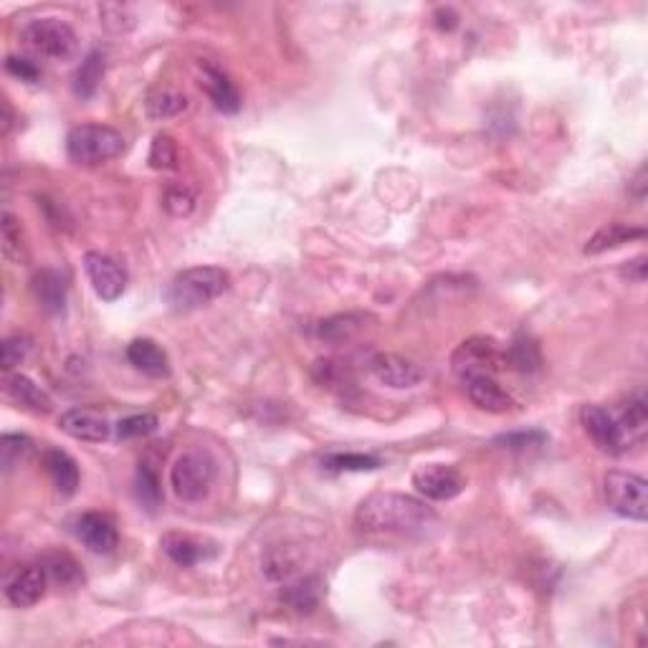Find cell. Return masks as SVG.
Wrapping results in <instances>:
<instances>
[{"mask_svg":"<svg viewBox=\"0 0 648 648\" xmlns=\"http://www.w3.org/2000/svg\"><path fill=\"white\" fill-rule=\"evenodd\" d=\"M3 112H6V117H3V135H8L11 132V125H13V112H11V104L3 102Z\"/></svg>","mask_w":648,"mask_h":648,"instance_id":"obj_42","label":"cell"},{"mask_svg":"<svg viewBox=\"0 0 648 648\" xmlns=\"http://www.w3.org/2000/svg\"><path fill=\"white\" fill-rule=\"evenodd\" d=\"M157 426H160V421H157V416H152V413H135V416H127L122 418V421L117 423V438H145L150 436V433L157 431Z\"/></svg>","mask_w":648,"mask_h":648,"instance_id":"obj_34","label":"cell"},{"mask_svg":"<svg viewBox=\"0 0 648 648\" xmlns=\"http://www.w3.org/2000/svg\"><path fill=\"white\" fill-rule=\"evenodd\" d=\"M646 256H638V259H633L631 264L626 266V269H623V276H628V279H633V281H638V284H641V281H646Z\"/></svg>","mask_w":648,"mask_h":648,"instance_id":"obj_40","label":"cell"},{"mask_svg":"<svg viewBox=\"0 0 648 648\" xmlns=\"http://www.w3.org/2000/svg\"><path fill=\"white\" fill-rule=\"evenodd\" d=\"M125 135L107 125H79L66 135L69 160L84 168H97L125 152Z\"/></svg>","mask_w":648,"mask_h":648,"instance_id":"obj_3","label":"cell"},{"mask_svg":"<svg viewBox=\"0 0 648 648\" xmlns=\"http://www.w3.org/2000/svg\"><path fill=\"white\" fill-rule=\"evenodd\" d=\"M0 233H3V254L11 261H21L23 256V238H21V223L16 221L13 213H3V223H0Z\"/></svg>","mask_w":648,"mask_h":648,"instance_id":"obj_35","label":"cell"},{"mask_svg":"<svg viewBox=\"0 0 648 648\" xmlns=\"http://www.w3.org/2000/svg\"><path fill=\"white\" fill-rule=\"evenodd\" d=\"M135 497H137V502H140L150 514H155L157 507L162 504L160 476H157L155 466L147 464V461H140V466H137Z\"/></svg>","mask_w":648,"mask_h":648,"instance_id":"obj_27","label":"cell"},{"mask_svg":"<svg viewBox=\"0 0 648 648\" xmlns=\"http://www.w3.org/2000/svg\"><path fill=\"white\" fill-rule=\"evenodd\" d=\"M638 238H646V231H643V228L631 226V223H623V221H611L605 223V226H600L598 231L588 238L583 251L588 256H598V254H605V251L618 249V246H623V243L638 241Z\"/></svg>","mask_w":648,"mask_h":648,"instance_id":"obj_19","label":"cell"},{"mask_svg":"<svg viewBox=\"0 0 648 648\" xmlns=\"http://www.w3.org/2000/svg\"><path fill=\"white\" fill-rule=\"evenodd\" d=\"M208 97L216 104L218 112L223 114H236L241 109V97H238V89L233 87V81L223 74L221 69L211 64H203V81Z\"/></svg>","mask_w":648,"mask_h":648,"instance_id":"obj_22","label":"cell"},{"mask_svg":"<svg viewBox=\"0 0 648 648\" xmlns=\"http://www.w3.org/2000/svg\"><path fill=\"white\" fill-rule=\"evenodd\" d=\"M84 269H87L89 281H92L94 292L102 302H117L125 294L130 276L117 259L102 254V251H89L84 256Z\"/></svg>","mask_w":648,"mask_h":648,"instance_id":"obj_9","label":"cell"},{"mask_svg":"<svg viewBox=\"0 0 648 648\" xmlns=\"http://www.w3.org/2000/svg\"><path fill=\"white\" fill-rule=\"evenodd\" d=\"M368 368L378 383L388 385L393 390L418 388L426 380V373L418 368L416 362L403 355H395V352H378V355L370 357Z\"/></svg>","mask_w":648,"mask_h":648,"instance_id":"obj_11","label":"cell"},{"mask_svg":"<svg viewBox=\"0 0 648 648\" xmlns=\"http://www.w3.org/2000/svg\"><path fill=\"white\" fill-rule=\"evenodd\" d=\"M6 395L28 413L36 416H49L54 411V400L41 385L33 383L31 378L21 373H6Z\"/></svg>","mask_w":648,"mask_h":648,"instance_id":"obj_15","label":"cell"},{"mask_svg":"<svg viewBox=\"0 0 648 648\" xmlns=\"http://www.w3.org/2000/svg\"><path fill=\"white\" fill-rule=\"evenodd\" d=\"M545 433L540 431H530V433H509V436H499L497 443H504V449H514V451H522V449H530V446H540V443H545Z\"/></svg>","mask_w":648,"mask_h":648,"instance_id":"obj_38","label":"cell"},{"mask_svg":"<svg viewBox=\"0 0 648 648\" xmlns=\"http://www.w3.org/2000/svg\"><path fill=\"white\" fill-rule=\"evenodd\" d=\"M631 193L636 195V200L646 198V168H641L636 173V178H633L631 183Z\"/></svg>","mask_w":648,"mask_h":648,"instance_id":"obj_41","label":"cell"},{"mask_svg":"<svg viewBox=\"0 0 648 648\" xmlns=\"http://www.w3.org/2000/svg\"><path fill=\"white\" fill-rule=\"evenodd\" d=\"M218 464L208 451H183L170 466V486L180 502H203L216 484Z\"/></svg>","mask_w":648,"mask_h":648,"instance_id":"obj_4","label":"cell"},{"mask_svg":"<svg viewBox=\"0 0 648 648\" xmlns=\"http://www.w3.org/2000/svg\"><path fill=\"white\" fill-rule=\"evenodd\" d=\"M44 469L49 471L51 481H54L56 492L61 497H74L76 489H79V466L71 459L66 451L61 449H49L44 454Z\"/></svg>","mask_w":648,"mask_h":648,"instance_id":"obj_24","label":"cell"},{"mask_svg":"<svg viewBox=\"0 0 648 648\" xmlns=\"http://www.w3.org/2000/svg\"><path fill=\"white\" fill-rule=\"evenodd\" d=\"M466 393H469V400L479 411L494 413V416H502V413H509L514 408L512 395H509L497 380L489 378V375L469 380V383H466Z\"/></svg>","mask_w":648,"mask_h":648,"instance_id":"obj_16","label":"cell"},{"mask_svg":"<svg viewBox=\"0 0 648 648\" xmlns=\"http://www.w3.org/2000/svg\"><path fill=\"white\" fill-rule=\"evenodd\" d=\"M162 550L170 560L178 567H193L203 560H211L216 555V550L206 547V542L198 540V537L180 535V532H168V535L160 540Z\"/></svg>","mask_w":648,"mask_h":648,"instance_id":"obj_18","label":"cell"},{"mask_svg":"<svg viewBox=\"0 0 648 648\" xmlns=\"http://www.w3.org/2000/svg\"><path fill=\"white\" fill-rule=\"evenodd\" d=\"M438 514L421 499L400 492H373L362 499L355 512L360 530L378 535H413L423 532Z\"/></svg>","mask_w":648,"mask_h":648,"instance_id":"obj_1","label":"cell"},{"mask_svg":"<svg viewBox=\"0 0 648 648\" xmlns=\"http://www.w3.org/2000/svg\"><path fill=\"white\" fill-rule=\"evenodd\" d=\"M152 170H173L178 165V145L170 135H157L147 155Z\"/></svg>","mask_w":648,"mask_h":648,"instance_id":"obj_32","label":"cell"},{"mask_svg":"<svg viewBox=\"0 0 648 648\" xmlns=\"http://www.w3.org/2000/svg\"><path fill=\"white\" fill-rule=\"evenodd\" d=\"M507 368L504 362V350L499 347V342L494 337L476 335L469 340L461 342L451 355V370L461 383H469L474 378H494L499 370Z\"/></svg>","mask_w":648,"mask_h":648,"instance_id":"obj_5","label":"cell"},{"mask_svg":"<svg viewBox=\"0 0 648 648\" xmlns=\"http://www.w3.org/2000/svg\"><path fill=\"white\" fill-rule=\"evenodd\" d=\"M413 486L431 502H451L464 492L466 479L454 466L426 464L413 474Z\"/></svg>","mask_w":648,"mask_h":648,"instance_id":"obj_10","label":"cell"},{"mask_svg":"<svg viewBox=\"0 0 648 648\" xmlns=\"http://www.w3.org/2000/svg\"><path fill=\"white\" fill-rule=\"evenodd\" d=\"M76 537L97 555H109L117 550L119 535L112 519L102 512H87L76 519Z\"/></svg>","mask_w":648,"mask_h":648,"instance_id":"obj_13","label":"cell"},{"mask_svg":"<svg viewBox=\"0 0 648 648\" xmlns=\"http://www.w3.org/2000/svg\"><path fill=\"white\" fill-rule=\"evenodd\" d=\"M605 502L618 517L646 522L648 517V481L633 471L613 469L603 481Z\"/></svg>","mask_w":648,"mask_h":648,"instance_id":"obj_7","label":"cell"},{"mask_svg":"<svg viewBox=\"0 0 648 648\" xmlns=\"http://www.w3.org/2000/svg\"><path fill=\"white\" fill-rule=\"evenodd\" d=\"M580 423H583L590 441H593L603 454L621 456L631 449L633 436L626 431V426H623V421L618 418V413L605 411L603 405H583V411H580Z\"/></svg>","mask_w":648,"mask_h":648,"instance_id":"obj_8","label":"cell"},{"mask_svg":"<svg viewBox=\"0 0 648 648\" xmlns=\"http://www.w3.org/2000/svg\"><path fill=\"white\" fill-rule=\"evenodd\" d=\"M504 362H507V368L519 370V373H532V370L540 368V347L530 337H517L504 350Z\"/></svg>","mask_w":648,"mask_h":648,"instance_id":"obj_28","label":"cell"},{"mask_svg":"<svg viewBox=\"0 0 648 648\" xmlns=\"http://www.w3.org/2000/svg\"><path fill=\"white\" fill-rule=\"evenodd\" d=\"M188 109V97L178 89H152L145 99V114L152 122H162V119H173Z\"/></svg>","mask_w":648,"mask_h":648,"instance_id":"obj_25","label":"cell"},{"mask_svg":"<svg viewBox=\"0 0 648 648\" xmlns=\"http://www.w3.org/2000/svg\"><path fill=\"white\" fill-rule=\"evenodd\" d=\"M21 38L33 54L51 61H69L79 46L74 28L61 18H36V21L26 23Z\"/></svg>","mask_w":648,"mask_h":648,"instance_id":"obj_6","label":"cell"},{"mask_svg":"<svg viewBox=\"0 0 648 648\" xmlns=\"http://www.w3.org/2000/svg\"><path fill=\"white\" fill-rule=\"evenodd\" d=\"M31 449V438L23 436V433H3V438H0V466H3V471L11 474L16 466H21L26 461Z\"/></svg>","mask_w":648,"mask_h":648,"instance_id":"obj_29","label":"cell"},{"mask_svg":"<svg viewBox=\"0 0 648 648\" xmlns=\"http://www.w3.org/2000/svg\"><path fill=\"white\" fill-rule=\"evenodd\" d=\"M281 603H287L297 613H312L322 598V580L317 575H297L287 580L279 593Z\"/></svg>","mask_w":648,"mask_h":648,"instance_id":"obj_20","label":"cell"},{"mask_svg":"<svg viewBox=\"0 0 648 648\" xmlns=\"http://www.w3.org/2000/svg\"><path fill=\"white\" fill-rule=\"evenodd\" d=\"M31 352V340L26 335H11L3 340V370L13 373V368H18Z\"/></svg>","mask_w":648,"mask_h":648,"instance_id":"obj_36","label":"cell"},{"mask_svg":"<svg viewBox=\"0 0 648 648\" xmlns=\"http://www.w3.org/2000/svg\"><path fill=\"white\" fill-rule=\"evenodd\" d=\"M127 360H130L140 373L150 375V378H168L170 375V360L168 355H165V350H162L157 342L147 340V337L130 342V347H127Z\"/></svg>","mask_w":648,"mask_h":648,"instance_id":"obj_21","label":"cell"},{"mask_svg":"<svg viewBox=\"0 0 648 648\" xmlns=\"http://www.w3.org/2000/svg\"><path fill=\"white\" fill-rule=\"evenodd\" d=\"M433 18H436V26L441 28V31H454V28L459 26V16H456L454 8H438V11L433 13Z\"/></svg>","mask_w":648,"mask_h":648,"instance_id":"obj_39","label":"cell"},{"mask_svg":"<svg viewBox=\"0 0 648 648\" xmlns=\"http://www.w3.org/2000/svg\"><path fill=\"white\" fill-rule=\"evenodd\" d=\"M162 206H165V211L170 216L185 218L195 211V193L190 188H185V185H170L165 190V195H162Z\"/></svg>","mask_w":648,"mask_h":648,"instance_id":"obj_33","label":"cell"},{"mask_svg":"<svg viewBox=\"0 0 648 648\" xmlns=\"http://www.w3.org/2000/svg\"><path fill=\"white\" fill-rule=\"evenodd\" d=\"M49 573L44 565H28L23 570H18L6 585V598L11 600V605L16 608H31L38 600L46 595L49 588Z\"/></svg>","mask_w":648,"mask_h":648,"instance_id":"obj_14","label":"cell"},{"mask_svg":"<svg viewBox=\"0 0 648 648\" xmlns=\"http://www.w3.org/2000/svg\"><path fill=\"white\" fill-rule=\"evenodd\" d=\"M104 69H107V64H104L102 51H89V54L84 56V61H81L79 69H76V76H74L76 97L92 99L94 92L99 89V81H102Z\"/></svg>","mask_w":648,"mask_h":648,"instance_id":"obj_26","label":"cell"},{"mask_svg":"<svg viewBox=\"0 0 648 648\" xmlns=\"http://www.w3.org/2000/svg\"><path fill=\"white\" fill-rule=\"evenodd\" d=\"M6 69H8V74L18 76L21 81H28V84H33V81L41 79V69L36 66V61L23 59V56H8Z\"/></svg>","mask_w":648,"mask_h":648,"instance_id":"obj_37","label":"cell"},{"mask_svg":"<svg viewBox=\"0 0 648 648\" xmlns=\"http://www.w3.org/2000/svg\"><path fill=\"white\" fill-rule=\"evenodd\" d=\"M383 461L370 454H327L322 459L324 469L330 471H375Z\"/></svg>","mask_w":648,"mask_h":648,"instance_id":"obj_31","label":"cell"},{"mask_svg":"<svg viewBox=\"0 0 648 648\" xmlns=\"http://www.w3.org/2000/svg\"><path fill=\"white\" fill-rule=\"evenodd\" d=\"M59 428L66 436L84 443H104L112 436V423L102 413L89 411V408H69L61 413Z\"/></svg>","mask_w":648,"mask_h":648,"instance_id":"obj_12","label":"cell"},{"mask_svg":"<svg viewBox=\"0 0 648 648\" xmlns=\"http://www.w3.org/2000/svg\"><path fill=\"white\" fill-rule=\"evenodd\" d=\"M33 294H36L38 304L49 314H61L66 309V279L54 269L36 271L31 281Z\"/></svg>","mask_w":648,"mask_h":648,"instance_id":"obj_23","label":"cell"},{"mask_svg":"<svg viewBox=\"0 0 648 648\" xmlns=\"http://www.w3.org/2000/svg\"><path fill=\"white\" fill-rule=\"evenodd\" d=\"M231 287V276L221 266H193L180 271L168 289V299L180 312H190L213 302Z\"/></svg>","mask_w":648,"mask_h":648,"instance_id":"obj_2","label":"cell"},{"mask_svg":"<svg viewBox=\"0 0 648 648\" xmlns=\"http://www.w3.org/2000/svg\"><path fill=\"white\" fill-rule=\"evenodd\" d=\"M44 567L46 573H49V578L61 585H79L81 580H84L76 560L71 555H66V552H54V555H49V560L44 562Z\"/></svg>","mask_w":648,"mask_h":648,"instance_id":"obj_30","label":"cell"},{"mask_svg":"<svg viewBox=\"0 0 648 648\" xmlns=\"http://www.w3.org/2000/svg\"><path fill=\"white\" fill-rule=\"evenodd\" d=\"M368 322H373V317L365 312L335 314V317L322 319L317 324V337L324 342H332V345H342V342L355 340V337L368 330Z\"/></svg>","mask_w":648,"mask_h":648,"instance_id":"obj_17","label":"cell"}]
</instances>
